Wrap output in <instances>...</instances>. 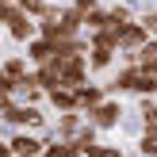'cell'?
<instances>
[{
    "label": "cell",
    "mask_w": 157,
    "mask_h": 157,
    "mask_svg": "<svg viewBox=\"0 0 157 157\" xmlns=\"http://www.w3.org/2000/svg\"><path fill=\"white\" fill-rule=\"evenodd\" d=\"M61 65V88H81L84 73H88V54H69V58H58Z\"/></svg>",
    "instance_id": "1"
},
{
    "label": "cell",
    "mask_w": 157,
    "mask_h": 157,
    "mask_svg": "<svg viewBox=\"0 0 157 157\" xmlns=\"http://www.w3.org/2000/svg\"><path fill=\"white\" fill-rule=\"evenodd\" d=\"M119 119H123V104H119V100H111V96H107L100 107H92V111H88V123H92L96 130H111Z\"/></svg>",
    "instance_id": "2"
},
{
    "label": "cell",
    "mask_w": 157,
    "mask_h": 157,
    "mask_svg": "<svg viewBox=\"0 0 157 157\" xmlns=\"http://www.w3.org/2000/svg\"><path fill=\"white\" fill-rule=\"evenodd\" d=\"M150 38H153V35L146 31L142 19H138V23H127V27H119V50H123V54H138Z\"/></svg>",
    "instance_id": "3"
},
{
    "label": "cell",
    "mask_w": 157,
    "mask_h": 157,
    "mask_svg": "<svg viewBox=\"0 0 157 157\" xmlns=\"http://www.w3.org/2000/svg\"><path fill=\"white\" fill-rule=\"evenodd\" d=\"M0 119H4V123H12V127H42V119H46V115L42 111H38V107L35 104H15V107H8V111L4 115H0Z\"/></svg>",
    "instance_id": "4"
},
{
    "label": "cell",
    "mask_w": 157,
    "mask_h": 157,
    "mask_svg": "<svg viewBox=\"0 0 157 157\" xmlns=\"http://www.w3.org/2000/svg\"><path fill=\"white\" fill-rule=\"evenodd\" d=\"M8 146H12L15 157H42V153H46V142H42L38 134H27V130H15Z\"/></svg>",
    "instance_id": "5"
},
{
    "label": "cell",
    "mask_w": 157,
    "mask_h": 157,
    "mask_svg": "<svg viewBox=\"0 0 157 157\" xmlns=\"http://www.w3.org/2000/svg\"><path fill=\"white\" fill-rule=\"evenodd\" d=\"M27 58L35 61V65H46V61L58 58V46H54L50 38H31L27 42Z\"/></svg>",
    "instance_id": "6"
},
{
    "label": "cell",
    "mask_w": 157,
    "mask_h": 157,
    "mask_svg": "<svg viewBox=\"0 0 157 157\" xmlns=\"http://www.w3.org/2000/svg\"><path fill=\"white\" fill-rule=\"evenodd\" d=\"M84 127H88V123H84L81 111H65V115L58 119V138H61V142H69V138H77Z\"/></svg>",
    "instance_id": "7"
},
{
    "label": "cell",
    "mask_w": 157,
    "mask_h": 157,
    "mask_svg": "<svg viewBox=\"0 0 157 157\" xmlns=\"http://www.w3.org/2000/svg\"><path fill=\"white\" fill-rule=\"evenodd\" d=\"M50 104L58 107L61 115H65V111H81V100H77V88H54V92H50Z\"/></svg>",
    "instance_id": "8"
},
{
    "label": "cell",
    "mask_w": 157,
    "mask_h": 157,
    "mask_svg": "<svg viewBox=\"0 0 157 157\" xmlns=\"http://www.w3.org/2000/svg\"><path fill=\"white\" fill-rule=\"evenodd\" d=\"M77 100H81V111H92V107H100L107 100V92L96 88V84H81V88H77Z\"/></svg>",
    "instance_id": "9"
},
{
    "label": "cell",
    "mask_w": 157,
    "mask_h": 157,
    "mask_svg": "<svg viewBox=\"0 0 157 157\" xmlns=\"http://www.w3.org/2000/svg\"><path fill=\"white\" fill-rule=\"evenodd\" d=\"M35 35H38V19H31V15L23 12L19 19L12 23V38H19V42H31Z\"/></svg>",
    "instance_id": "10"
},
{
    "label": "cell",
    "mask_w": 157,
    "mask_h": 157,
    "mask_svg": "<svg viewBox=\"0 0 157 157\" xmlns=\"http://www.w3.org/2000/svg\"><path fill=\"white\" fill-rule=\"evenodd\" d=\"M4 73L12 77V84H15V88H19V84L27 81V77L35 73V69H27V61H23V58H8V61H4Z\"/></svg>",
    "instance_id": "11"
},
{
    "label": "cell",
    "mask_w": 157,
    "mask_h": 157,
    "mask_svg": "<svg viewBox=\"0 0 157 157\" xmlns=\"http://www.w3.org/2000/svg\"><path fill=\"white\" fill-rule=\"evenodd\" d=\"M111 54H115V50L92 46V50H88V69H107V65H111Z\"/></svg>",
    "instance_id": "12"
},
{
    "label": "cell",
    "mask_w": 157,
    "mask_h": 157,
    "mask_svg": "<svg viewBox=\"0 0 157 157\" xmlns=\"http://www.w3.org/2000/svg\"><path fill=\"white\" fill-rule=\"evenodd\" d=\"M107 12H111V27H115V31L127 27V23H134V15H130L127 4H115V8H107Z\"/></svg>",
    "instance_id": "13"
},
{
    "label": "cell",
    "mask_w": 157,
    "mask_h": 157,
    "mask_svg": "<svg viewBox=\"0 0 157 157\" xmlns=\"http://www.w3.org/2000/svg\"><path fill=\"white\" fill-rule=\"evenodd\" d=\"M138 150H142V157H157V130H146L138 138Z\"/></svg>",
    "instance_id": "14"
},
{
    "label": "cell",
    "mask_w": 157,
    "mask_h": 157,
    "mask_svg": "<svg viewBox=\"0 0 157 157\" xmlns=\"http://www.w3.org/2000/svg\"><path fill=\"white\" fill-rule=\"evenodd\" d=\"M142 123L146 130H157V100H142Z\"/></svg>",
    "instance_id": "15"
},
{
    "label": "cell",
    "mask_w": 157,
    "mask_h": 157,
    "mask_svg": "<svg viewBox=\"0 0 157 157\" xmlns=\"http://www.w3.org/2000/svg\"><path fill=\"white\" fill-rule=\"evenodd\" d=\"M19 15H23V8H19V4H0V23H8V27H12Z\"/></svg>",
    "instance_id": "16"
},
{
    "label": "cell",
    "mask_w": 157,
    "mask_h": 157,
    "mask_svg": "<svg viewBox=\"0 0 157 157\" xmlns=\"http://www.w3.org/2000/svg\"><path fill=\"white\" fill-rule=\"evenodd\" d=\"M92 157H123V150H119V146H100Z\"/></svg>",
    "instance_id": "17"
},
{
    "label": "cell",
    "mask_w": 157,
    "mask_h": 157,
    "mask_svg": "<svg viewBox=\"0 0 157 157\" xmlns=\"http://www.w3.org/2000/svg\"><path fill=\"white\" fill-rule=\"evenodd\" d=\"M142 23H146V31L157 38V12H146V15H142Z\"/></svg>",
    "instance_id": "18"
},
{
    "label": "cell",
    "mask_w": 157,
    "mask_h": 157,
    "mask_svg": "<svg viewBox=\"0 0 157 157\" xmlns=\"http://www.w3.org/2000/svg\"><path fill=\"white\" fill-rule=\"evenodd\" d=\"M77 8H81V12H92V8H96V0H77Z\"/></svg>",
    "instance_id": "19"
},
{
    "label": "cell",
    "mask_w": 157,
    "mask_h": 157,
    "mask_svg": "<svg viewBox=\"0 0 157 157\" xmlns=\"http://www.w3.org/2000/svg\"><path fill=\"white\" fill-rule=\"evenodd\" d=\"M0 123H4V119H0Z\"/></svg>",
    "instance_id": "20"
}]
</instances>
